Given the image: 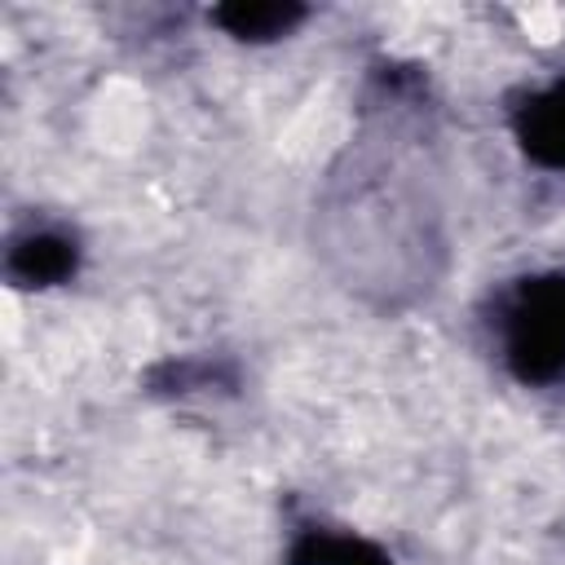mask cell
Wrapping results in <instances>:
<instances>
[{
  "label": "cell",
  "mask_w": 565,
  "mask_h": 565,
  "mask_svg": "<svg viewBox=\"0 0 565 565\" xmlns=\"http://www.w3.org/2000/svg\"><path fill=\"white\" fill-rule=\"evenodd\" d=\"M503 344L525 380L565 371V278H539L508 305Z\"/></svg>",
  "instance_id": "cell-1"
},
{
  "label": "cell",
  "mask_w": 565,
  "mask_h": 565,
  "mask_svg": "<svg viewBox=\"0 0 565 565\" xmlns=\"http://www.w3.org/2000/svg\"><path fill=\"white\" fill-rule=\"evenodd\" d=\"M516 137H521L525 154L539 159L543 168H565V84L525 102V110L516 119Z\"/></svg>",
  "instance_id": "cell-2"
},
{
  "label": "cell",
  "mask_w": 565,
  "mask_h": 565,
  "mask_svg": "<svg viewBox=\"0 0 565 565\" xmlns=\"http://www.w3.org/2000/svg\"><path fill=\"white\" fill-rule=\"evenodd\" d=\"M71 265H75V247L62 234H35L22 247H13V260H9V269L22 274L31 287L62 282L71 274Z\"/></svg>",
  "instance_id": "cell-3"
},
{
  "label": "cell",
  "mask_w": 565,
  "mask_h": 565,
  "mask_svg": "<svg viewBox=\"0 0 565 565\" xmlns=\"http://www.w3.org/2000/svg\"><path fill=\"white\" fill-rule=\"evenodd\" d=\"M305 13L291 9V4H234V9H221L216 22L238 35V40H274V35H287Z\"/></svg>",
  "instance_id": "cell-4"
}]
</instances>
